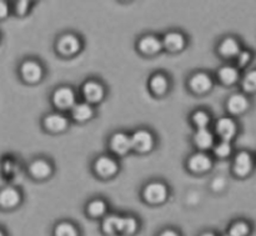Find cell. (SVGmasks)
<instances>
[{
	"instance_id": "1",
	"label": "cell",
	"mask_w": 256,
	"mask_h": 236,
	"mask_svg": "<svg viewBox=\"0 0 256 236\" xmlns=\"http://www.w3.org/2000/svg\"><path fill=\"white\" fill-rule=\"evenodd\" d=\"M255 169V160L254 156L246 150H242L234 156V162H232V172L235 176L240 179L250 176Z\"/></svg>"
},
{
	"instance_id": "2",
	"label": "cell",
	"mask_w": 256,
	"mask_h": 236,
	"mask_svg": "<svg viewBox=\"0 0 256 236\" xmlns=\"http://www.w3.org/2000/svg\"><path fill=\"white\" fill-rule=\"evenodd\" d=\"M239 132L238 122L232 116H222L215 124V132L222 142H232Z\"/></svg>"
},
{
	"instance_id": "3",
	"label": "cell",
	"mask_w": 256,
	"mask_h": 236,
	"mask_svg": "<svg viewBox=\"0 0 256 236\" xmlns=\"http://www.w3.org/2000/svg\"><path fill=\"white\" fill-rule=\"evenodd\" d=\"M168 194H169V190H168L166 185L160 182H150L145 186L144 192H142L145 202L152 205L162 204L166 200Z\"/></svg>"
},
{
	"instance_id": "4",
	"label": "cell",
	"mask_w": 256,
	"mask_h": 236,
	"mask_svg": "<svg viewBox=\"0 0 256 236\" xmlns=\"http://www.w3.org/2000/svg\"><path fill=\"white\" fill-rule=\"evenodd\" d=\"M250 106H252V102L244 92H235L230 95L229 99L226 100V110L232 116L245 114L250 109Z\"/></svg>"
},
{
	"instance_id": "5",
	"label": "cell",
	"mask_w": 256,
	"mask_h": 236,
	"mask_svg": "<svg viewBox=\"0 0 256 236\" xmlns=\"http://www.w3.org/2000/svg\"><path fill=\"white\" fill-rule=\"evenodd\" d=\"M130 139H132V149L140 152V154L149 152L154 148V136L148 130H138L130 136Z\"/></svg>"
},
{
	"instance_id": "6",
	"label": "cell",
	"mask_w": 256,
	"mask_h": 236,
	"mask_svg": "<svg viewBox=\"0 0 256 236\" xmlns=\"http://www.w3.org/2000/svg\"><path fill=\"white\" fill-rule=\"evenodd\" d=\"M52 102L60 110L72 109L75 105V92L72 88L62 86L52 94Z\"/></svg>"
},
{
	"instance_id": "7",
	"label": "cell",
	"mask_w": 256,
	"mask_h": 236,
	"mask_svg": "<svg viewBox=\"0 0 256 236\" xmlns=\"http://www.w3.org/2000/svg\"><path fill=\"white\" fill-rule=\"evenodd\" d=\"M22 202V194L14 186H4L0 189V209L12 210Z\"/></svg>"
},
{
	"instance_id": "8",
	"label": "cell",
	"mask_w": 256,
	"mask_h": 236,
	"mask_svg": "<svg viewBox=\"0 0 256 236\" xmlns=\"http://www.w3.org/2000/svg\"><path fill=\"white\" fill-rule=\"evenodd\" d=\"M58 52L64 56H72L76 54L82 48V42L78 36L74 34H65L58 40Z\"/></svg>"
},
{
	"instance_id": "9",
	"label": "cell",
	"mask_w": 256,
	"mask_h": 236,
	"mask_svg": "<svg viewBox=\"0 0 256 236\" xmlns=\"http://www.w3.org/2000/svg\"><path fill=\"white\" fill-rule=\"evenodd\" d=\"M20 75L22 80L30 84L40 82L42 78V65L34 60H25L20 66Z\"/></svg>"
},
{
	"instance_id": "10",
	"label": "cell",
	"mask_w": 256,
	"mask_h": 236,
	"mask_svg": "<svg viewBox=\"0 0 256 236\" xmlns=\"http://www.w3.org/2000/svg\"><path fill=\"white\" fill-rule=\"evenodd\" d=\"M242 44H240L239 39L235 36H226L220 42L219 46H218V52H219L220 56L224 59H235L242 52Z\"/></svg>"
},
{
	"instance_id": "11",
	"label": "cell",
	"mask_w": 256,
	"mask_h": 236,
	"mask_svg": "<svg viewBox=\"0 0 256 236\" xmlns=\"http://www.w3.org/2000/svg\"><path fill=\"white\" fill-rule=\"evenodd\" d=\"M212 166V158L204 152H196V154L192 155L190 159L188 160V168L190 169V172H195V174H204V172H209Z\"/></svg>"
},
{
	"instance_id": "12",
	"label": "cell",
	"mask_w": 256,
	"mask_h": 236,
	"mask_svg": "<svg viewBox=\"0 0 256 236\" xmlns=\"http://www.w3.org/2000/svg\"><path fill=\"white\" fill-rule=\"evenodd\" d=\"M94 169L99 176L108 179V178H112L116 174L119 166H118L116 162L110 156H100L95 160Z\"/></svg>"
},
{
	"instance_id": "13",
	"label": "cell",
	"mask_w": 256,
	"mask_h": 236,
	"mask_svg": "<svg viewBox=\"0 0 256 236\" xmlns=\"http://www.w3.org/2000/svg\"><path fill=\"white\" fill-rule=\"evenodd\" d=\"M214 85L212 76L206 72H196L189 80V86L195 94H205L210 92Z\"/></svg>"
},
{
	"instance_id": "14",
	"label": "cell",
	"mask_w": 256,
	"mask_h": 236,
	"mask_svg": "<svg viewBox=\"0 0 256 236\" xmlns=\"http://www.w3.org/2000/svg\"><path fill=\"white\" fill-rule=\"evenodd\" d=\"M82 95H84L88 104H89V102L95 104V102H100L104 99L105 90L100 82L90 80V82H85L84 86H82Z\"/></svg>"
},
{
	"instance_id": "15",
	"label": "cell",
	"mask_w": 256,
	"mask_h": 236,
	"mask_svg": "<svg viewBox=\"0 0 256 236\" xmlns=\"http://www.w3.org/2000/svg\"><path fill=\"white\" fill-rule=\"evenodd\" d=\"M110 149L116 155L122 156L132 150V139L125 132H116L110 139Z\"/></svg>"
},
{
	"instance_id": "16",
	"label": "cell",
	"mask_w": 256,
	"mask_h": 236,
	"mask_svg": "<svg viewBox=\"0 0 256 236\" xmlns=\"http://www.w3.org/2000/svg\"><path fill=\"white\" fill-rule=\"evenodd\" d=\"M218 78L222 84L232 86L240 82L242 74H240V69H238L235 65H224L218 70Z\"/></svg>"
},
{
	"instance_id": "17",
	"label": "cell",
	"mask_w": 256,
	"mask_h": 236,
	"mask_svg": "<svg viewBox=\"0 0 256 236\" xmlns=\"http://www.w3.org/2000/svg\"><path fill=\"white\" fill-rule=\"evenodd\" d=\"M138 48L140 52L145 55H155L162 50V42L159 38L154 36V35H146V36L142 38L138 42Z\"/></svg>"
},
{
	"instance_id": "18",
	"label": "cell",
	"mask_w": 256,
	"mask_h": 236,
	"mask_svg": "<svg viewBox=\"0 0 256 236\" xmlns=\"http://www.w3.org/2000/svg\"><path fill=\"white\" fill-rule=\"evenodd\" d=\"M68 122L66 118L62 114L59 112H54V114H49L48 116H45L44 119V126L45 129L49 130L52 132H64L68 128Z\"/></svg>"
},
{
	"instance_id": "19",
	"label": "cell",
	"mask_w": 256,
	"mask_h": 236,
	"mask_svg": "<svg viewBox=\"0 0 256 236\" xmlns=\"http://www.w3.org/2000/svg\"><path fill=\"white\" fill-rule=\"evenodd\" d=\"M162 46L166 48L169 52H178L180 50H182L185 48V44H186V40H185L184 35L182 32H168L164 36V40H162Z\"/></svg>"
},
{
	"instance_id": "20",
	"label": "cell",
	"mask_w": 256,
	"mask_h": 236,
	"mask_svg": "<svg viewBox=\"0 0 256 236\" xmlns=\"http://www.w3.org/2000/svg\"><path fill=\"white\" fill-rule=\"evenodd\" d=\"M52 172V168L50 162H48L44 159H38L30 164L29 172L32 178L35 179H45V178L50 176Z\"/></svg>"
},
{
	"instance_id": "21",
	"label": "cell",
	"mask_w": 256,
	"mask_h": 236,
	"mask_svg": "<svg viewBox=\"0 0 256 236\" xmlns=\"http://www.w3.org/2000/svg\"><path fill=\"white\" fill-rule=\"evenodd\" d=\"M194 142L199 149L209 150L215 145V135L209 129H199L194 135Z\"/></svg>"
},
{
	"instance_id": "22",
	"label": "cell",
	"mask_w": 256,
	"mask_h": 236,
	"mask_svg": "<svg viewBox=\"0 0 256 236\" xmlns=\"http://www.w3.org/2000/svg\"><path fill=\"white\" fill-rule=\"evenodd\" d=\"M92 108L90 106V104L88 102H79V104H75L72 109V119L76 120L79 122H88L89 119H92Z\"/></svg>"
},
{
	"instance_id": "23",
	"label": "cell",
	"mask_w": 256,
	"mask_h": 236,
	"mask_svg": "<svg viewBox=\"0 0 256 236\" xmlns=\"http://www.w3.org/2000/svg\"><path fill=\"white\" fill-rule=\"evenodd\" d=\"M240 85L244 94H256V69L248 70L240 79Z\"/></svg>"
},
{
	"instance_id": "24",
	"label": "cell",
	"mask_w": 256,
	"mask_h": 236,
	"mask_svg": "<svg viewBox=\"0 0 256 236\" xmlns=\"http://www.w3.org/2000/svg\"><path fill=\"white\" fill-rule=\"evenodd\" d=\"M139 230V222L134 216H120L119 234L134 235Z\"/></svg>"
},
{
	"instance_id": "25",
	"label": "cell",
	"mask_w": 256,
	"mask_h": 236,
	"mask_svg": "<svg viewBox=\"0 0 256 236\" xmlns=\"http://www.w3.org/2000/svg\"><path fill=\"white\" fill-rule=\"evenodd\" d=\"M149 85L155 95H164L169 88V82L162 74H155L150 79Z\"/></svg>"
},
{
	"instance_id": "26",
	"label": "cell",
	"mask_w": 256,
	"mask_h": 236,
	"mask_svg": "<svg viewBox=\"0 0 256 236\" xmlns=\"http://www.w3.org/2000/svg\"><path fill=\"white\" fill-rule=\"evenodd\" d=\"M119 215H108L104 218L102 222V232L105 235H116L119 234Z\"/></svg>"
},
{
	"instance_id": "27",
	"label": "cell",
	"mask_w": 256,
	"mask_h": 236,
	"mask_svg": "<svg viewBox=\"0 0 256 236\" xmlns=\"http://www.w3.org/2000/svg\"><path fill=\"white\" fill-rule=\"evenodd\" d=\"M228 234L230 236H249L252 234V225L246 220H236L230 224Z\"/></svg>"
},
{
	"instance_id": "28",
	"label": "cell",
	"mask_w": 256,
	"mask_h": 236,
	"mask_svg": "<svg viewBox=\"0 0 256 236\" xmlns=\"http://www.w3.org/2000/svg\"><path fill=\"white\" fill-rule=\"evenodd\" d=\"M106 210H108L106 204H105L104 200H100V199L92 200V202H90L89 205L86 206L88 214H89L92 218H95V219L104 216V215L106 214Z\"/></svg>"
},
{
	"instance_id": "29",
	"label": "cell",
	"mask_w": 256,
	"mask_h": 236,
	"mask_svg": "<svg viewBox=\"0 0 256 236\" xmlns=\"http://www.w3.org/2000/svg\"><path fill=\"white\" fill-rule=\"evenodd\" d=\"M54 236H80V232L72 222H62L54 228Z\"/></svg>"
},
{
	"instance_id": "30",
	"label": "cell",
	"mask_w": 256,
	"mask_h": 236,
	"mask_svg": "<svg viewBox=\"0 0 256 236\" xmlns=\"http://www.w3.org/2000/svg\"><path fill=\"white\" fill-rule=\"evenodd\" d=\"M192 120L198 129H208L212 119H210V115L206 112H204V110H198V112H195L192 114Z\"/></svg>"
},
{
	"instance_id": "31",
	"label": "cell",
	"mask_w": 256,
	"mask_h": 236,
	"mask_svg": "<svg viewBox=\"0 0 256 236\" xmlns=\"http://www.w3.org/2000/svg\"><path fill=\"white\" fill-rule=\"evenodd\" d=\"M252 59H254V52L252 50L242 49L239 55L235 58V60H236V68L238 69H245L246 66H249Z\"/></svg>"
},
{
	"instance_id": "32",
	"label": "cell",
	"mask_w": 256,
	"mask_h": 236,
	"mask_svg": "<svg viewBox=\"0 0 256 236\" xmlns=\"http://www.w3.org/2000/svg\"><path fill=\"white\" fill-rule=\"evenodd\" d=\"M214 152H215V155H216L218 158H222V159L229 158L230 155L232 154V142H222V140H220L218 144L214 145Z\"/></svg>"
},
{
	"instance_id": "33",
	"label": "cell",
	"mask_w": 256,
	"mask_h": 236,
	"mask_svg": "<svg viewBox=\"0 0 256 236\" xmlns=\"http://www.w3.org/2000/svg\"><path fill=\"white\" fill-rule=\"evenodd\" d=\"M29 2H25V0H22V2H15V12H16L18 15L26 14L28 9H29Z\"/></svg>"
},
{
	"instance_id": "34",
	"label": "cell",
	"mask_w": 256,
	"mask_h": 236,
	"mask_svg": "<svg viewBox=\"0 0 256 236\" xmlns=\"http://www.w3.org/2000/svg\"><path fill=\"white\" fill-rule=\"evenodd\" d=\"M9 4L6 2H4V0H0V20H4L9 15Z\"/></svg>"
},
{
	"instance_id": "35",
	"label": "cell",
	"mask_w": 256,
	"mask_h": 236,
	"mask_svg": "<svg viewBox=\"0 0 256 236\" xmlns=\"http://www.w3.org/2000/svg\"><path fill=\"white\" fill-rule=\"evenodd\" d=\"M158 236H182V235H180L179 232H176V230L174 229H165L162 230V232H159V235Z\"/></svg>"
},
{
	"instance_id": "36",
	"label": "cell",
	"mask_w": 256,
	"mask_h": 236,
	"mask_svg": "<svg viewBox=\"0 0 256 236\" xmlns=\"http://www.w3.org/2000/svg\"><path fill=\"white\" fill-rule=\"evenodd\" d=\"M199 236H218V235L212 232H202V234H200Z\"/></svg>"
},
{
	"instance_id": "37",
	"label": "cell",
	"mask_w": 256,
	"mask_h": 236,
	"mask_svg": "<svg viewBox=\"0 0 256 236\" xmlns=\"http://www.w3.org/2000/svg\"><path fill=\"white\" fill-rule=\"evenodd\" d=\"M0 236H6V234H5V232L2 229V228H0Z\"/></svg>"
},
{
	"instance_id": "38",
	"label": "cell",
	"mask_w": 256,
	"mask_h": 236,
	"mask_svg": "<svg viewBox=\"0 0 256 236\" xmlns=\"http://www.w3.org/2000/svg\"><path fill=\"white\" fill-rule=\"evenodd\" d=\"M222 236H230L229 234H228V232H226V234H224V235H222Z\"/></svg>"
}]
</instances>
